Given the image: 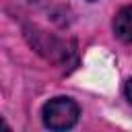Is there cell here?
Instances as JSON below:
<instances>
[{
	"label": "cell",
	"mask_w": 132,
	"mask_h": 132,
	"mask_svg": "<svg viewBox=\"0 0 132 132\" xmlns=\"http://www.w3.org/2000/svg\"><path fill=\"white\" fill-rule=\"evenodd\" d=\"M113 33L118 39L132 43V4L118 10V14L113 19Z\"/></svg>",
	"instance_id": "obj_2"
},
{
	"label": "cell",
	"mask_w": 132,
	"mask_h": 132,
	"mask_svg": "<svg viewBox=\"0 0 132 132\" xmlns=\"http://www.w3.org/2000/svg\"><path fill=\"white\" fill-rule=\"evenodd\" d=\"M78 116L80 109L70 97H54L41 109L43 124L50 130H68L78 122Z\"/></svg>",
	"instance_id": "obj_1"
},
{
	"label": "cell",
	"mask_w": 132,
	"mask_h": 132,
	"mask_svg": "<svg viewBox=\"0 0 132 132\" xmlns=\"http://www.w3.org/2000/svg\"><path fill=\"white\" fill-rule=\"evenodd\" d=\"M126 97H128V101L132 103V78L126 82Z\"/></svg>",
	"instance_id": "obj_3"
}]
</instances>
